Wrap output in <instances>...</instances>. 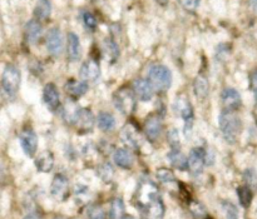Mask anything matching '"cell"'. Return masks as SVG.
<instances>
[{
    "mask_svg": "<svg viewBox=\"0 0 257 219\" xmlns=\"http://www.w3.org/2000/svg\"><path fill=\"white\" fill-rule=\"evenodd\" d=\"M218 125H220V129L225 139L228 143H235L241 132L242 123L235 112L223 110L220 115V119H218Z\"/></svg>",
    "mask_w": 257,
    "mask_h": 219,
    "instance_id": "obj_1",
    "label": "cell"
},
{
    "mask_svg": "<svg viewBox=\"0 0 257 219\" xmlns=\"http://www.w3.org/2000/svg\"><path fill=\"white\" fill-rule=\"evenodd\" d=\"M158 194V187L152 182V180L145 179L141 182L137 192H136V203H137L140 210H145L146 208L150 207L155 202L160 199Z\"/></svg>",
    "mask_w": 257,
    "mask_h": 219,
    "instance_id": "obj_2",
    "label": "cell"
},
{
    "mask_svg": "<svg viewBox=\"0 0 257 219\" xmlns=\"http://www.w3.org/2000/svg\"><path fill=\"white\" fill-rule=\"evenodd\" d=\"M148 78L153 88L160 93L167 92L172 85V73L165 65H152L148 70Z\"/></svg>",
    "mask_w": 257,
    "mask_h": 219,
    "instance_id": "obj_3",
    "label": "cell"
},
{
    "mask_svg": "<svg viewBox=\"0 0 257 219\" xmlns=\"http://www.w3.org/2000/svg\"><path fill=\"white\" fill-rule=\"evenodd\" d=\"M20 82H22L20 70L13 64L7 65L2 75L3 92H4L8 97H14L18 93V90H19Z\"/></svg>",
    "mask_w": 257,
    "mask_h": 219,
    "instance_id": "obj_4",
    "label": "cell"
},
{
    "mask_svg": "<svg viewBox=\"0 0 257 219\" xmlns=\"http://www.w3.org/2000/svg\"><path fill=\"white\" fill-rule=\"evenodd\" d=\"M113 102L115 108L124 115H131L136 109L135 94L128 88H119L113 95Z\"/></svg>",
    "mask_w": 257,
    "mask_h": 219,
    "instance_id": "obj_5",
    "label": "cell"
},
{
    "mask_svg": "<svg viewBox=\"0 0 257 219\" xmlns=\"http://www.w3.org/2000/svg\"><path fill=\"white\" fill-rule=\"evenodd\" d=\"M72 124H74L79 132H90L94 125V115L87 108H77L74 115H73Z\"/></svg>",
    "mask_w": 257,
    "mask_h": 219,
    "instance_id": "obj_6",
    "label": "cell"
},
{
    "mask_svg": "<svg viewBox=\"0 0 257 219\" xmlns=\"http://www.w3.org/2000/svg\"><path fill=\"white\" fill-rule=\"evenodd\" d=\"M50 193L57 200H65L69 197V182L63 174H57L50 185Z\"/></svg>",
    "mask_w": 257,
    "mask_h": 219,
    "instance_id": "obj_7",
    "label": "cell"
},
{
    "mask_svg": "<svg viewBox=\"0 0 257 219\" xmlns=\"http://www.w3.org/2000/svg\"><path fill=\"white\" fill-rule=\"evenodd\" d=\"M176 109H177L178 114L183 118L186 125H185V133L186 135H190V130L192 132V122H193V108L192 104L188 102L185 98H180L176 103Z\"/></svg>",
    "mask_w": 257,
    "mask_h": 219,
    "instance_id": "obj_8",
    "label": "cell"
},
{
    "mask_svg": "<svg viewBox=\"0 0 257 219\" xmlns=\"http://www.w3.org/2000/svg\"><path fill=\"white\" fill-rule=\"evenodd\" d=\"M19 142L28 157H33L38 149V137L33 129H24L19 135Z\"/></svg>",
    "mask_w": 257,
    "mask_h": 219,
    "instance_id": "obj_9",
    "label": "cell"
},
{
    "mask_svg": "<svg viewBox=\"0 0 257 219\" xmlns=\"http://www.w3.org/2000/svg\"><path fill=\"white\" fill-rule=\"evenodd\" d=\"M45 44H47L48 53L53 57H59L60 53L63 50V37L62 33L58 28H53L49 30L47 35V40H45Z\"/></svg>",
    "mask_w": 257,
    "mask_h": 219,
    "instance_id": "obj_10",
    "label": "cell"
},
{
    "mask_svg": "<svg viewBox=\"0 0 257 219\" xmlns=\"http://www.w3.org/2000/svg\"><path fill=\"white\" fill-rule=\"evenodd\" d=\"M206 163V152L202 148H193L188 157V169L193 175L201 174Z\"/></svg>",
    "mask_w": 257,
    "mask_h": 219,
    "instance_id": "obj_11",
    "label": "cell"
},
{
    "mask_svg": "<svg viewBox=\"0 0 257 219\" xmlns=\"http://www.w3.org/2000/svg\"><path fill=\"white\" fill-rule=\"evenodd\" d=\"M221 100H222V105L225 110H228V112H235L242 104L240 93L233 89V88H226L222 92V95H221Z\"/></svg>",
    "mask_w": 257,
    "mask_h": 219,
    "instance_id": "obj_12",
    "label": "cell"
},
{
    "mask_svg": "<svg viewBox=\"0 0 257 219\" xmlns=\"http://www.w3.org/2000/svg\"><path fill=\"white\" fill-rule=\"evenodd\" d=\"M162 130V118L157 114L150 115L145 122V134L150 140L158 139Z\"/></svg>",
    "mask_w": 257,
    "mask_h": 219,
    "instance_id": "obj_13",
    "label": "cell"
},
{
    "mask_svg": "<svg viewBox=\"0 0 257 219\" xmlns=\"http://www.w3.org/2000/svg\"><path fill=\"white\" fill-rule=\"evenodd\" d=\"M43 99H44V103L47 104V107L52 110V112H55V110L59 109L60 107L59 92H58L57 87H55L53 83H49V84L45 85L44 92H43Z\"/></svg>",
    "mask_w": 257,
    "mask_h": 219,
    "instance_id": "obj_14",
    "label": "cell"
},
{
    "mask_svg": "<svg viewBox=\"0 0 257 219\" xmlns=\"http://www.w3.org/2000/svg\"><path fill=\"white\" fill-rule=\"evenodd\" d=\"M100 75V67L98 60L95 59H89L85 63H83V65L80 67L79 70V77L83 80H97Z\"/></svg>",
    "mask_w": 257,
    "mask_h": 219,
    "instance_id": "obj_15",
    "label": "cell"
},
{
    "mask_svg": "<svg viewBox=\"0 0 257 219\" xmlns=\"http://www.w3.org/2000/svg\"><path fill=\"white\" fill-rule=\"evenodd\" d=\"M133 89L135 93L137 94V97L140 98L143 102H148L153 98V85L151 84L150 80L147 79H137L133 84Z\"/></svg>",
    "mask_w": 257,
    "mask_h": 219,
    "instance_id": "obj_16",
    "label": "cell"
},
{
    "mask_svg": "<svg viewBox=\"0 0 257 219\" xmlns=\"http://www.w3.org/2000/svg\"><path fill=\"white\" fill-rule=\"evenodd\" d=\"M43 33V27L38 20L33 19L29 20L25 25V30H24V38L25 42L28 44H35V43L39 40L40 35Z\"/></svg>",
    "mask_w": 257,
    "mask_h": 219,
    "instance_id": "obj_17",
    "label": "cell"
},
{
    "mask_svg": "<svg viewBox=\"0 0 257 219\" xmlns=\"http://www.w3.org/2000/svg\"><path fill=\"white\" fill-rule=\"evenodd\" d=\"M68 59L70 62H78L82 55V47H80L79 38L75 33H69L68 34Z\"/></svg>",
    "mask_w": 257,
    "mask_h": 219,
    "instance_id": "obj_18",
    "label": "cell"
},
{
    "mask_svg": "<svg viewBox=\"0 0 257 219\" xmlns=\"http://www.w3.org/2000/svg\"><path fill=\"white\" fill-rule=\"evenodd\" d=\"M54 154L49 150H44V152L40 153L39 155L35 159V165H37L38 170L43 173H48L53 169L54 167Z\"/></svg>",
    "mask_w": 257,
    "mask_h": 219,
    "instance_id": "obj_19",
    "label": "cell"
},
{
    "mask_svg": "<svg viewBox=\"0 0 257 219\" xmlns=\"http://www.w3.org/2000/svg\"><path fill=\"white\" fill-rule=\"evenodd\" d=\"M87 90L88 84L84 80H80V82H78V80H69L65 84V92H67V94L70 98H74V99L83 97L87 93Z\"/></svg>",
    "mask_w": 257,
    "mask_h": 219,
    "instance_id": "obj_20",
    "label": "cell"
},
{
    "mask_svg": "<svg viewBox=\"0 0 257 219\" xmlns=\"http://www.w3.org/2000/svg\"><path fill=\"white\" fill-rule=\"evenodd\" d=\"M168 162L173 168L180 170L188 169V159L185 157L183 153H181L178 149H172L167 155Z\"/></svg>",
    "mask_w": 257,
    "mask_h": 219,
    "instance_id": "obj_21",
    "label": "cell"
},
{
    "mask_svg": "<svg viewBox=\"0 0 257 219\" xmlns=\"http://www.w3.org/2000/svg\"><path fill=\"white\" fill-rule=\"evenodd\" d=\"M142 215L145 219H162L165 215V204H163L162 199H158L150 207L142 210Z\"/></svg>",
    "mask_w": 257,
    "mask_h": 219,
    "instance_id": "obj_22",
    "label": "cell"
},
{
    "mask_svg": "<svg viewBox=\"0 0 257 219\" xmlns=\"http://www.w3.org/2000/svg\"><path fill=\"white\" fill-rule=\"evenodd\" d=\"M113 159H114L115 164L123 169H130L133 164V157L127 149H120L119 148V149L115 150Z\"/></svg>",
    "mask_w": 257,
    "mask_h": 219,
    "instance_id": "obj_23",
    "label": "cell"
},
{
    "mask_svg": "<svg viewBox=\"0 0 257 219\" xmlns=\"http://www.w3.org/2000/svg\"><path fill=\"white\" fill-rule=\"evenodd\" d=\"M52 14V3L50 0H38L34 8V15L39 20H47Z\"/></svg>",
    "mask_w": 257,
    "mask_h": 219,
    "instance_id": "obj_24",
    "label": "cell"
},
{
    "mask_svg": "<svg viewBox=\"0 0 257 219\" xmlns=\"http://www.w3.org/2000/svg\"><path fill=\"white\" fill-rule=\"evenodd\" d=\"M98 127L103 132H112L115 128V119L110 113H100L98 115Z\"/></svg>",
    "mask_w": 257,
    "mask_h": 219,
    "instance_id": "obj_25",
    "label": "cell"
},
{
    "mask_svg": "<svg viewBox=\"0 0 257 219\" xmlns=\"http://www.w3.org/2000/svg\"><path fill=\"white\" fill-rule=\"evenodd\" d=\"M193 90H195V94L198 99H205L208 95V82L203 75L196 78L195 84H193Z\"/></svg>",
    "mask_w": 257,
    "mask_h": 219,
    "instance_id": "obj_26",
    "label": "cell"
},
{
    "mask_svg": "<svg viewBox=\"0 0 257 219\" xmlns=\"http://www.w3.org/2000/svg\"><path fill=\"white\" fill-rule=\"evenodd\" d=\"M237 195L238 200H240L241 205L245 208H247L248 205L252 202V190L248 185H243V187L237 188Z\"/></svg>",
    "mask_w": 257,
    "mask_h": 219,
    "instance_id": "obj_27",
    "label": "cell"
},
{
    "mask_svg": "<svg viewBox=\"0 0 257 219\" xmlns=\"http://www.w3.org/2000/svg\"><path fill=\"white\" fill-rule=\"evenodd\" d=\"M122 137H123V139H124V142L127 143V144L130 145V147L137 148V145H138V135H137V132H136V130H135V128L130 127V125H127V127L123 128Z\"/></svg>",
    "mask_w": 257,
    "mask_h": 219,
    "instance_id": "obj_28",
    "label": "cell"
},
{
    "mask_svg": "<svg viewBox=\"0 0 257 219\" xmlns=\"http://www.w3.org/2000/svg\"><path fill=\"white\" fill-rule=\"evenodd\" d=\"M123 213H124V203H123V200L120 198L113 199L109 210L110 219H122Z\"/></svg>",
    "mask_w": 257,
    "mask_h": 219,
    "instance_id": "obj_29",
    "label": "cell"
},
{
    "mask_svg": "<svg viewBox=\"0 0 257 219\" xmlns=\"http://www.w3.org/2000/svg\"><path fill=\"white\" fill-rule=\"evenodd\" d=\"M104 49H105V53H107L108 58H109V60L115 62V60L118 59V57H119V48H118L117 43H115L114 40L112 39L105 40Z\"/></svg>",
    "mask_w": 257,
    "mask_h": 219,
    "instance_id": "obj_30",
    "label": "cell"
},
{
    "mask_svg": "<svg viewBox=\"0 0 257 219\" xmlns=\"http://www.w3.org/2000/svg\"><path fill=\"white\" fill-rule=\"evenodd\" d=\"M98 173H99V177L107 183L110 182L113 179V177H114V169H113V167L109 163H103L99 167Z\"/></svg>",
    "mask_w": 257,
    "mask_h": 219,
    "instance_id": "obj_31",
    "label": "cell"
},
{
    "mask_svg": "<svg viewBox=\"0 0 257 219\" xmlns=\"http://www.w3.org/2000/svg\"><path fill=\"white\" fill-rule=\"evenodd\" d=\"M82 20H83V24H84V27L87 28L88 30H95V28H97V25H98V22L92 13L83 12Z\"/></svg>",
    "mask_w": 257,
    "mask_h": 219,
    "instance_id": "obj_32",
    "label": "cell"
},
{
    "mask_svg": "<svg viewBox=\"0 0 257 219\" xmlns=\"http://www.w3.org/2000/svg\"><path fill=\"white\" fill-rule=\"evenodd\" d=\"M158 179L163 183H171L176 179L175 174L171 172L170 169H166V168H162V169H158L157 173H156Z\"/></svg>",
    "mask_w": 257,
    "mask_h": 219,
    "instance_id": "obj_33",
    "label": "cell"
},
{
    "mask_svg": "<svg viewBox=\"0 0 257 219\" xmlns=\"http://www.w3.org/2000/svg\"><path fill=\"white\" fill-rule=\"evenodd\" d=\"M88 219H105L104 210L100 205H93L88 210Z\"/></svg>",
    "mask_w": 257,
    "mask_h": 219,
    "instance_id": "obj_34",
    "label": "cell"
},
{
    "mask_svg": "<svg viewBox=\"0 0 257 219\" xmlns=\"http://www.w3.org/2000/svg\"><path fill=\"white\" fill-rule=\"evenodd\" d=\"M243 177H245V180H246V183H247L248 187L257 188V173L252 169V168H250V169L246 170L245 174H243Z\"/></svg>",
    "mask_w": 257,
    "mask_h": 219,
    "instance_id": "obj_35",
    "label": "cell"
},
{
    "mask_svg": "<svg viewBox=\"0 0 257 219\" xmlns=\"http://www.w3.org/2000/svg\"><path fill=\"white\" fill-rule=\"evenodd\" d=\"M223 208H225L226 217H227V219H237L238 218V212L232 203H223Z\"/></svg>",
    "mask_w": 257,
    "mask_h": 219,
    "instance_id": "obj_36",
    "label": "cell"
},
{
    "mask_svg": "<svg viewBox=\"0 0 257 219\" xmlns=\"http://www.w3.org/2000/svg\"><path fill=\"white\" fill-rule=\"evenodd\" d=\"M168 142H170L171 147L173 149H178V147H180V137H178L177 130L172 129L168 132Z\"/></svg>",
    "mask_w": 257,
    "mask_h": 219,
    "instance_id": "obj_37",
    "label": "cell"
},
{
    "mask_svg": "<svg viewBox=\"0 0 257 219\" xmlns=\"http://www.w3.org/2000/svg\"><path fill=\"white\" fill-rule=\"evenodd\" d=\"M200 2L201 0H180V4L187 12H195L200 5Z\"/></svg>",
    "mask_w": 257,
    "mask_h": 219,
    "instance_id": "obj_38",
    "label": "cell"
},
{
    "mask_svg": "<svg viewBox=\"0 0 257 219\" xmlns=\"http://www.w3.org/2000/svg\"><path fill=\"white\" fill-rule=\"evenodd\" d=\"M250 88H251V90H252L253 95H255L256 99H257V70H256V72H253L252 74H251V77H250Z\"/></svg>",
    "mask_w": 257,
    "mask_h": 219,
    "instance_id": "obj_39",
    "label": "cell"
},
{
    "mask_svg": "<svg viewBox=\"0 0 257 219\" xmlns=\"http://www.w3.org/2000/svg\"><path fill=\"white\" fill-rule=\"evenodd\" d=\"M24 219H40V218L38 217L37 214H29V215H27Z\"/></svg>",
    "mask_w": 257,
    "mask_h": 219,
    "instance_id": "obj_40",
    "label": "cell"
},
{
    "mask_svg": "<svg viewBox=\"0 0 257 219\" xmlns=\"http://www.w3.org/2000/svg\"><path fill=\"white\" fill-rule=\"evenodd\" d=\"M250 4L253 9H257V0H250Z\"/></svg>",
    "mask_w": 257,
    "mask_h": 219,
    "instance_id": "obj_41",
    "label": "cell"
},
{
    "mask_svg": "<svg viewBox=\"0 0 257 219\" xmlns=\"http://www.w3.org/2000/svg\"><path fill=\"white\" fill-rule=\"evenodd\" d=\"M156 2H157L158 4H161V5H167L168 0H156Z\"/></svg>",
    "mask_w": 257,
    "mask_h": 219,
    "instance_id": "obj_42",
    "label": "cell"
},
{
    "mask_svg": "<svg viewBox=\"0 0 257 219\" xmlns=\"http://www.w3.org/2000/svg\"><path fill=\"white\" fill-rule=\"evenodd\" d=\"M122 219H135L133 217H123Z\"/></svg>",
    "mask_w": 257,
    "mask_h": 219,
    "instance_id": "obj_43",
    "label": "cell"
}]
</instances>
